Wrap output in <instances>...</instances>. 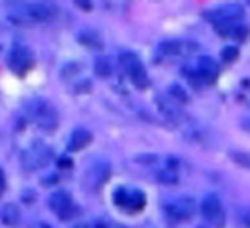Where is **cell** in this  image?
I'll return each instance as SVG.
<instances>
[{"instance_id":"52a82bcc","label":"cell","mask_w":250,"mask_h":228,"mask_svg":"<svg viewBox=\"0 0 250 228\" xmlns=\"http://www.w3.org/2000/svg\"><path fill=\"white\" fill-rule=\"evenodd\" d=\"M200 210H202V216L210 222L212 226L220 228L224 226V210H222V202L216 194H208L204 196L202 200V206H200Z\"/></svg>"},{"instance_id":"d6986e66","label":"cell","mask_w":250,"mask_h":228,"mask_svg":"<svg viewBox=\"0 0 250 228\" xmlns=\"http://www.w3.org/2000/svg\"><path fill=\"white\" fill-rule=\"evenodd\" d=\"M238 58V48L236 46H226L222 50V62H232Z\"/></svg>"},{"instance_id":"5bb4252c","label":"cell","mask_w":250,"mask_h":228,"mask_svg":"<svg viewBox=\"0 0 250 228\" xmlns=\"http://www.w3.org/2000/svg\"><path fill=\"white\" fill-rule=\"evenodd\" d=\"M90 142H92V134H90L86 128H76V130L70 134L68 146H70V150H82V148H86Z\"/></svg>"},{"instance_id":"3957f363","label":"cell","mask_w":250,"mask_h":228,"mask_svg":"<svg viewBox=\"0 0 250 228\" xmlns=\"http://www.w3.org/2000/svg\"><path fill=\"white\" fill-rule=\"evenodd\" d=\"M118 60H120V66L122 70L128 74V78L132 80V84L136 88H146L148 86V76H146V70H144V64L138 54L126 50V52H120L118 54Z\"/></svg>"},{"instance_id":"ba28073f","label":"cell","mask_w":250,"mask_h":228,"mask_svg":"<svg viewBox=\"0 0 250 228\" xmlns=\"http://www.w3.org/2000/svg\"><path fill=\"white\" fill-rule=\"evenodd\" d=\"M164 212L174 222L188 220L194 214V202L188 200V198H178V200H172V202H166L164 204Z\"/></svg>"},{"instance_id":"277c9868","label":"cell","mask_w":250,"mask_h":228,"mask_svg":"<svg viewBox=\"0 0 250 228\" xmlns=\"http://www.w3.org/2000/svg\"><path fill=\"white\" fill-rule=\"evenodd\" d=\"M112 200L120 210L128 214H136L144 210V206H146V194L136 188H116Z\"/></svg>"},{"instance_id":"44dd1931","label":"cell","mask_w":250,"mask_h":228,"mask_svg":"<svg viewBox=\"0 0 250 228\" xmlns=\"http://www.w3.org/2000/svg\"><path fill=\"white\" fill-rule=\"evenodd\" d=\"M32 228H50V226H48L46 222H36V224H34Z\"/></svg>"},{"instance_id":"e0dca14e","label":"cell","mask_w":250,"mask_h":228,"mask_svg":"<svg viewBox=\"0 0 250 228\" xmlns=\"http://www.w3.org/2000/svg\"><path fill=\"white\" fill-rule=\"evenodd\" d=\"M168 96L174 100V102H180V104H186L188 102V94H186V90L180 86V84H172L168 88Z\"/></svg>"},{"instance_id":"9a60e30c","label":"cell","mask_w":250,"mask_h":228,"mask_svg":"<svg viewBox=\"0 0 250 228\" xmlns=\"http://www.w3.org/2000/svg\"><path fill=\"white\" fill-rule=\"evenodd\" d=\"M0 220H2L4 226H16L18 220H20V210H18V206L16 204H4L2 208H0Z\"/></svg>"},{"instance_id":"2e32d148","label":"cell","mask_w":250,"mask_h":228,"mask_svg":"<svg viewBox=\"0 0 250 228\" xmlns=\"http://www.w3.org/2000/svg\"><path fill=\"white\" fill-rule=\"evenodd\" d=\"M158 106H160V110H162V114L164 116H168L170 120H180V110L176 108V104H174V100L168 96V98H160L158 100Z\"/></svg>"},{"instance_id":"7c38bea8","label":"cell","mask_w":250,"mask_h":228,"mask_svg":"<svg viewBox=\"0 0 250 228\" xmlns=\"http://www.w3.org/2000/svg\"><path fill=\"white\" fill-rule=\"evenodd\" d=\"M86 178V184L90 186L92 190H96V188H100V186L106 182V178L110 176V166L106 162H94V164H90L88 166V170H86V174H84Z\"/></svg>"},{"instance_id":"603a6c76","label":"cell","mask_w":250,"mask_h":228,"mask_svg":"<svg viewBox=\"0 0 250 228\" xmlns=\"http://www.w3.org/2000/svg\"><path fill=\"white\" fill-rule=\"evenodd\" d=\"M76 228H86V226H76Z\"/></svg>"},{"instance_id":"8fae6325","label":"cell","mask_w":250,"mask_h":228,"mask_svg":"<svg viewBox=\"0 0 250 228\" xmlns=\"http://www.w3.org/2000/svg\"><path fill=\"white\" fill-rule=\"evenodd\" d=\"M190 76H192L194 80H202L204 84H206V82H214L216 76H218V64H216L212 58L202 56V58L196 62V68L190 72Z\"/></svg>"},{"instance_id":"9c48e42d","label":"cell","mask_w":250,"mask_h":228,"mask_svg":"<svg viewBox=\"0 0 250 228\" xmlns=\"http://www.w3.org/2000/svg\"><path fill=\"white\" fill-rule=\"evenodd\" d=\"M32 52L28 46H22V44H18L12 48L10 52V58H8V64L10 68L16 72V74H26L30 68H32Z\"/></svg>"},{"instance_id":"ac0fdd59","label":"cell","mask_w":250,"mask_h":228,"mask_svg":"<svg viewBox=\"0 0 250 228\" xmlns=\"http://www.w3.org/2000/svg\"><path fill=\"white\" fill-rule=\"evenodd\" d=\"M94 70H96V74L98 76H110V72H112V68H110V64L104 58H100V60H96V64H94Z\"/></svg>"},{"instance_id":"7a4b0ae2","label":"cell","mask_w":250,"mask_h":228,"mask_svg":"<svg viewBox=\"0 0 250 228\" xmlns=\"http://www.w3.org/2000/svg\"><path fill=\"white\" fill-rule=\"evenodd\" d=\"M22 112L24 116L34 122L36 126H40L42 130L52 132L58 126V112L50 102L42 100V98H30L22 104Z\"/></svg>"},{"instance_id":"6da1fadb","label":"cell","mask_w":250,"mask_h":228,"mask_svg":"<svg viewBox=\"0 0 250 228\" xmlns=\"http://www.w3.org/2000/svg\"><path fill=\"white\" fill-rule=\"evenodd\" d=\"M244 16L242 6L238 4H226V6H218L212 12H208V20L214 24L216 32L220 36H234V38H246L248 28L240 26V20Z\"/></svg>"},{"instance_id":"8992f818","label":"cell","mask_w":250,"mask_h":228,"mask_svg":"<svg viewBox=\"0 0 250 228\" xmlns=\"http://www.w3.org/2000/svg\"><path fill=\"white\" fill-rule=\"evenodd\" d=\"M48 206H50V210L60 218V220H68L72 218L78 208L74 206L72 202V196L66 192V190H56L48 196Z\"/></svg>"},{"instance_id":"7402d4cb","label":"cell","mask_w":250,"mask_h":228,"mask_svg":"<svg viewBox=\"0 0 250 228\" xmlns=\"http://www.w3.org/2000/svg\"><path fill=\"white\" fill-rule=\"evenodd\" d=\"M108 228H122V226H118V224H108Z\"/></svg>"},{"instance_id":"4fadbf2b","label":"cell","mask_w":250,"mask_h":228,"mask_svg":"<svg viewBox=\"0 0 250 228\" xmlns=\"http://www.w3.org/2000/svg\"><path fill=\"white\" fill-rule=\"evenodd\" d=\"M54 16H56V10L52 4L34 2L30 6H26V18L30 22H50Z\"/></svg>"},{"instance_id":"ffe728a7","label":"cell","mask_w":250,"mask_h":228,"mask_svg":"<svg viewBox=\"0 0 250 228\" xmlns=\"http://www.w3.org/2000/svg\"><path fill=\"white\" fill-rule=\"evenodd\" d=\"M4 186H6V180H4V172L0 170V194L4 192Z\"/></svg>"},{"instance_id":"5b68a950","label":"cell","mask_w":250,"mask_h":228,"mask_svg":"<svg viewBox=\"0 0 250 228\" xmlns=\"http://www.w3.org/2000/svg\"><path fill=\"white\" fill-rule=\"evenodd\" d=\"M50 160H52V148H48L42 142L30 144V148L22 152V164H24V168H30V170L44 168Z\"/></svg>"},{"instance_id":"30bf717a","label":"cell","mask_w":250,"mask_h":228,"mask_svg":"<svg viewBox=\"0 0 250 228\" xmlns=\"http://www.w3.org/2000/svg\"><path fill=\"white\" fill-rule=\"evenodd\" d=\"M196 50V44L192 42H184V40H164V42L158 46V52L170 58H182L188 56Z\"/></svg>"}]
</instances>
